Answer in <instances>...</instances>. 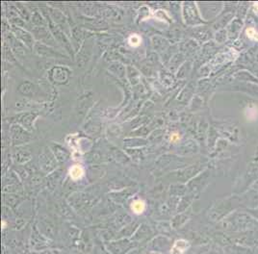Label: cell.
<instances>
[{
  "mask_svg": "<svg viewBox=\"0 0 258 254\" xmlns=\"http://www.w3.org/2000/svg\"><path fill=\"white\" fill-rule=\"evenodd\" d=\"M190 243L187 242L186 240H177L175 241V243H173V246L171 249V254H184L185 251L189 248Z\"/></svg>",
  "mask_w": 258,
  "mask_h": 254,
  "instance_id": "obj_1",
  "label": "cell"
},
{
  "mask_svg": "<svg viewBox=\"0 0 258 254\" xmlns=\"http://www.w3.org/2000/svg\"><path fill=\"white\" fill-rule=\"evenodd\" d=\"M70 174H71V176H72L73 179H79V178H81L82 175H83V169H82V167L76 165V166H74L73 168H71Z\"/></svg>",
  "mask_w": 258,
  "mask_h": 254,
  "instance_id": "obj_2",
  "label": "cell"
},
{
  "mask_svg": "<svg viewBox=\"0 0 258 254\" xmlns=\"http://www.w3.org/2000/svg\"><path fill=\"white\" fill-rule=\"evenodd\" d=\"M131 208H132V211L134 213L141 214L145 210V203L141 201H134L131 205Z\"/></svg>",
  "mask_w": 258,
  "mask_h": 254,
  "instance_id": "obj_3",
  "label": "cell"
},
{
  "mask_svg": "<svg viewBox=\"0 0 258 254\" xmlns=\"http://www.w3.org/2000/svg\"><path fill=\"white\" fill-rule=\"evenodd\" d=\"M246 33L249 39H251L253 41H258V32L256 30H254L253 28H247Z\"/></svg>",
  "mask_w": 258,
  "mask_h": 254,
  "instance_id": "obj_4",
  "label": "cell"
}]
</instances>
